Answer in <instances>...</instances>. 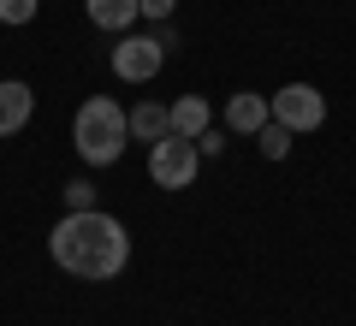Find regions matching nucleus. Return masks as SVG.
<instances>
[{
	"instance_id": "obj_1",
	"label": "nucleus",
	"mask_w": 356,
	"mask_h": 326,
	"mask_svg": "<svg viewBox=\"0 0 356 326\" xmlns=\"http://www.w3.org/2000/svg\"><path fill=\"white\" fill-rule=\"evenodd\" d=\"M48 255L65 267L72 279H89V285H107V279L125 273L131 261V238L113 213L102 208H83V213H65L60 226L48 231Z\"/></svg>"
},
{
	"instance_id": "obj_2",
	"label": "nucleus",
	"mask_w": 356,
	"mask_h": 326,
	"mask_svg": "<svg viewBox=\"0 0 356 326\" xmlns=\"http://www.w3.org/2000/svg\"><path fill=\"white\" fill-rule=\"evenodd\" d=\"M125 142H131V113L119 107V101L89 95L83 107H77V119H72V149L83 154V166H113L119 154H125Z\"/></svg>"
},
{
	"instance_id": "obj_3",
	"label": "nucleus",
	"mask_w": 356,
	"mask_h": 326,
	"mask_svg": "<svg viewBox=\"0 0 356 326\" xmlns=\"http://www.w3.org/2000/svg\"><path fill=\"white\" fill-rule=\"evenodd\" d=\"M196 166H202V154H196V142L191 137H161V142H149V178L161 190H191V178H196Z\"/></svg>"
},
{
	"instance_id": "obj_4",
	"label": "nucleus",
	"mask_w": 356,
	"mask_h": 326,
	"mask_svg": "<svg viewBox=\"0 0 356 326\" xmlns=\"http://www.w3.org/2000/svg\"><path fill=\"white\" fill-rule=\"evenodd\" d=\"M267 107H273V119H280L285 131H321L327 125V95H321L315 83H285Z\"/></svg>"
},
{
	"instance_id": "obj_5",
	"label": "nucleus",
	"mask_w": 356,
	"mask_h": 326,
	"mask_svg": "<svg viewBox=\"0 0 356 326\" xmlns=\"http://www.w3.org/2000/svg\"><path fill=\"white\" fill-rule=\"evenodd\" d=\"M161 65H166V48L154 36H125L113 48V72L125 83H149V77H161Z\"/></svg>"
},
{
	"instance_id": "obj_6",
	"label": "nucleus",
	"mask_w": 356,
	"mask_h": 326,
	"mask_svg": "<svg viewBox=\"0 0 356 326\" xmlns=\"http://www.w3.org/2000/svg\"><path fill=\"white\" fill-rule=\"evenodd\" d=\"M267 119H273V107H267V95H255V89H238V95L226 101V131H238V137H255Z\"/></svg>"
},
{
	"instance_id": "obj_7",
	"label": "nucleus",
	"mask_w": 356,
	"mask_h": 326,
	"mask_svg": "<svg viewBox=\"0 0 356 326\" xmlns=\"http://www.w3.org/2000/svg\"><path fill=\"white\" fill-rule=\"evenodd\" d=\"M30 113H36V95H30V83L6 77V83H0V137H18V131L30 125Z\"/></svg>"
},
{
	"instance_id": "obj_8",
	"label": "nucleus",
	"mask_w": 356,
	"mask_h": 326,
	"mask_svg": "<svg viewBox=\"0 0 356 326\" xmlns=\"http://www.w3.org/2000/svg\"><path fill=\"white\" fill-rule=\"evenodd\" d=\"M166 113H172V131H178V137H202V131L214 125V107H208L202 95H178Z\"/></svg>"
},
{
	"instance_id": "obj_9",
	"label": "nucleus",
	"mask_w": 356,
	"mask_h": 326,
	"mask_svg": "<svg viewBox=\"0 0 356 326\" xmlns=\"http://www.w3.org/2000/svg\"><path fill=\"white\" fill-rule=\"evenodd\" d=\"M131 137H137V142L172 137V113H166L161 101H137V107H131Z\"/></svg>"
},
{
	"instance_id": "obj_10",
	"label": "nucleus",
	"mask_w": 356,
	"mask_h": 326,
	"mask_svg": "<svg viewBox=\"0 0 356 326\" xmlns=\"http://www.w3.org/2000/svg\"><path fill=\"white\" fill-rule=\"evenodd\" d=\"M89 6V24H102V30H131L137 24V0H83Z\"/></svg>"
},
{
	"instance_id": "obj_11",
	"label": "nucleus",
	"mask_w": 356,
	"mask_h": 326,
	"mask_svg": "<svg viewBox=\"0 0 356 326\" xmlns=\"http://www.w3.org/2000/svg\"><path fill=\"white\" fill-rule=\"evenodd\" d=\"M291 137H297V131H285L280 119H267V125L255 131V142H261V154H267V161H285V154H291Z\"/></svg>"
},
{
	"instance_id": "obj_12",
	"label": "nucleus",
	"mask_w": 356,
	"mask_h": 326,
	"mask_svg": "<svg viewBox=\"0 0 356 326\" xmlns=\"http://www.w3.org/2000/svg\"><path fill=\"white\" fill-rule=\"evenodd\" d=\"M42 0H0V24H30Z\"/></svg>"
},
{
	"instance_id": "obj_13",
	"label": "nucleus",
	"mask_w": 356,
	"mask_h": 326,
	"mask_svg": "<svg viewBox=\"0 0 356 326\" xmlns=\"http://www.w3.org/2000/svg\"><path fill=\"white\" fill-rule=\"evenodd\" d=\"M65 208H72V213L95 208V184H83V178H72V184H65Z\"/></svg>"
},
{
	"instance_id": "obj_14",
	"label": "nucleus",
	"mask_w": 356,
	"mask_h": 326,
	"mask_svg": "<svg viewBox=\"0 0 356 326\" xmlns=\"http://www.w3.org/2000/svg\"><path fill=\"white\" fill-rule=\"evenodd\" d=\"M191 142H196V154H220V149H226V131H214V125H208L202 137H191Z\"/></svg>"
},
{
	"instance_id": "obj_15",
	"label": "nucleus",
	"mask_w": 356,
	"mask_h": 326,
	"mask_svg": "<svg viewBox=\"0 0 356 326\" xmlns=\"http://www.w3.org/2000/svg\"><path fill=\"white\" fill-rule=\"evenodd\" d=\"M137 6H143V18H161V24L172 18V0H137Z\"/></svg>"
}]
</instances>
